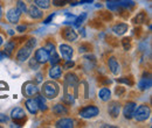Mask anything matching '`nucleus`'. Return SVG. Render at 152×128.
Instances as JSON below:
<instances>
[{"label": "nucleus", "mask_w": 152, "mask_h": 128, "mask_svg": "<svg viewBox=\"0 0 152 128\" xmlns=\"http://www.w3.org/2000/svg\"><path fill=\"white\" fill-rule=\"evenodd\" d=\"M125 92V89L124 88H122V86H118V88H116V90H115V93L118 95V97H121V95H123V93Z\"/></svg>", "instance_id": "ea45409f"}, {"label": "nucleus", "mask_w": 152, "mask_h": 128, "mask_svg": "<svg viewBox=\"0 0 152 128\" xmlns=\"http://www.w3.org/2000/svg\"><path fill=\"white\" fill-rule=\"evenodd\" d=\"M0 127H1V126H0Z\"/></svg>", "instance_id": "603ef678"}, {"label": "nucleus", "mask_w": 152, "mask_h": 128, "mask_svg": "<svg viewBox=\"0 0 152 128\" xmlns=\"http://www.w3.org/2000/svg\"><path fill=\"white\" fill-rule=\"evenodd\" d=\"M26 107H27V110L29 111V113H32V114H37L39 111L38 103H37L35 99H28V100H26Z\"/></svg>", "instance_id": "dca6fc26"}, {"label": "nucleus", "mask_w": 152, "mask_h": 128, "mask_svg": "<svg viewBox=\"0 0 152 128\" xmlns=\"http://www.w3.org/2000/svg\"><path fill=\"white\" fill-rule=\"evenodd\" d=\"M108 65H109L110 71L114 73V74H118V73H119L121 67H119V64H118V62H117V59H116L115 57H110V58L108 59Z\"/></svg>", "instance_id": "4468645a"}, {"label": "nucleus", "mask_w": 152, "mask_h": 128, "mask_svg": "<svg viewBox=\"0 0 152 128\" xmlns=\"http://www.w3.org/2000/svg\"><path fill=\"white\" fill-rule=\"evenodd\" d=\"M53 113L55 115H67L68 114V110L62 104H56V105L53 106Z\"/></svg>", "instance_id": "aec40b11"}, {"label": "nucleus", "mask_w": 152, "mask_h": 128, "mask_svg": "<svg viewBox=\"0 0 152 128\" xmlns=\"http://www.w3.org/2000/svg\"><path fill=\"white\" fill-rule=\"evenodd\" d=\"M137 105L134 103H128L125 106H124V110H123V114H124V118L125 119H132L133 118V113H134V110H136Z\"/></svg>", "instance_id": "9d476101"}, {"label": "nucleus", "mask_w": 152, "mask_h": 128, "mask_svg": "<svg viewBox=\"0 0 152 128\" xmlns=\"http://www.w3.org/2000/svg\"><path fill=\"white\" fill-rule=\"evenodd\" d=\"M14 48H15V43H14L13 41H10V42H7V43L5 44L4 53L7 55V57H11L12 53H13V50H14Z\"/></svg>", "instance_id": "b1692460"}, {"label": "nucleus", "mask_w": 152, "mask_h": 128, "mask_svg": "<svg viewBox=\"0 0 152 128\" xmlns=\"http://www.w3.org/2000/svg\"><path fill=\"white\" fill-rule=\"evenodd\" d=\"M2 18V7H1V5H0V19Z\"/></svg>", "instance_id": "de8ad7c7"}, {"label": "nucleus", "mask_w": 152, "mask_h": 128, "mask_svg": "<svg viewBox=\"0 0 152 128\" xmlns=\"http://www.w3.org/2000/svg\"><path fill=\"white\" fill-rule=\"evenodd\" d=\"M41 80V74H38V82Z\"/></svg>", "instance_id": "8fccbe9b"}, {"label": "nucleus", "mask_w": 152, "mask_h": 128, "mask_svg": "<svg viewBox=\"0 0 152 128\" xmlns=\"http://www.w3.org/2000/svg\"><path fill=\"white\" fill-rule=\"evenodd\" d=\"M98 97H99L101 100L108 101L110 99V97H111V92H110V90L108 88H103V89H101L99 92H98Z\"/></svg>", "instance_id": "4be33fe9"}, {"label": "nucleus", "mask_w": 152, "mask_h": 128, "mask_svg": "<svg viewBox=\"0 0 152 128\" xmlns=\"http://www.w3.org/2000/svg\"><path fill=\"white\" fill-rule=\"evenodd\" d=\"M17 29H18V32L22 33V32H25V30H26V26H19Z\"/></svg>", "instance_id": "a18cd8bd"}, {"label": "nucleus", "mask_w": 152, "mask_h": 128, "mask_svg": "<svg viewBox=\"0 0 152 128\" xmlns=\"http://www.w3.org/2000/svg\"><path fill=\"white\" fill-rule=\"evenodd\" d=\"M87 17H88L87 13H81V14H80L77 18H75V20H74V23H73L74 27H76V28H77V27H81V25L84 22V20L87 19Z\"/></svg>", "instance_id": "a878e982"}, {"label": "nucleus", "mask_w": 152, "mask_h": 128, "mask_svg": "<svg viewBox=\"0 0 152 128\" xmlns=\"http://www.w3.org/2000/svg\"><path fill=\"white\" fill-rule=\"evenodd\" d=\"M58 50H60V54L62 55V57L66 59H70L73 57V48L68 44H60Z\"/></svg>", "instance_id": "1a4fd4ad"}, {"label": "nucleus", "mask_w": 152, "mask_h": 128, "mask_svg": "<svg viewBox=\"0 0 152 128\" xmlns=\"http://www.w3.org/2000/svg\"><path fill=\"white\" fill-rule=\"evenodd\" d=\"M48 61L52 63V65H56L57 63L60 62V57H58L57 53L55 51V49L52 50V51H49V58H48Z\"/></svg>", "instance_id": "bb28decb"}, {"label": "nucleus", "mask_w": 152, "mask_h": 128, "mask_svg": "<svg viewBox=\"0 0 152 128\" xmlns=\"http://www.w3.org/2000/svg\"><path fill=\"white\" fill-rule=\"evenodd\" d=\"M7 90H8V85L4 82H0V97H4L2 92H6Z\"/></svg>", "instance_id": "c9c22d12"}, {"label": "nucleus", "mask_w": 152, "mask_h": 128, "mask_svg": "<svg viewBox=\"0 0 152 128\" xmlns=\"http://www.w3.org/2000/svg\"><path fill=\"white\" fill-rule=\"evenodd\" d=\"M61 34H62V37H63L64 40L70 41V42H74V41H76V38H77V34H76V32L72 27L64 28Z\"/></svg>", "instance_id": "6e6552de"}, {"label": "nucleus", "mask_w": 152, "mask_h": 128, "mask_svg": "<svg viewBox=\"0 0 152 128\" xmlns=\"http://www.w3.org/2000/svg\"><path fill=\"white\" fill-rule=\"evenodd\" d=\"M107 7H108V9H110V11H118V9H119V5H118V1H117V0H114V1H109V0H108Z\"/></svg>", "instance_id": "c756f323"}, {"label": "nucleus", "mask_w": 152, "mask_h": 128, "mask_svg": "<svg viewBox=\"0 0 152 128\" xmlns=\"http://www.w3.org/2000/svg\"><path fill=\"white\" fill-rule=\"evenodd\" d=\"M151 84H152V80L150 77H148V78L143 77V78L140 79V82L138 83V88H139V90L145 91V90H148V89L151 88Z\"/></svg>", "instance_id": "6ab92c4d"}, {"label": "nucleus", "mask_w": 152, "mask_h": 128, "mask_svg": "<svg viewBox=\"0 0 152 128\" xmlns=\"http://www.w3.org/2000/svg\"><path fill=\"white\" fill-rule=\"evenodd\" d=\"M94 2V0H80L77 4H81V5H84V4H91Z\"/></svg>", "instance_id": "c03bdc74"}, {"label": "nucleus", "mask_w": 152, "mask_h": 128, "mask_svg": "<svg viewBox=\"0 0 152 128\" xmlns=\"http://www.w3.org/2000/svg\"><path fill=\"white\" fill-rule=\"evenodd\" d=\"M37 61H38L40 64H43L48 61L49 58V53L47 51L46 48H40L35 51V57H34Z\"/></svg>", "instance_id": "423d86ee"}, {"label": "nucleus", "mask_w": 152, "mask_h": 128, "mask_svg": "<svg viewBox=\"0 0 152 128\" xmlns=\"http://www.w3.org/2000/svg\"><path fill=\"white\" fill-rule=\"evenodd\" d=\"M151 114V110L149 106L146 105H140L138 107H136L134 110V113H133V118L137 120V121H145L146 119H149Z\"/></svg>", "instance_id": "7ed1b4c3"}, {"label": "nucleus", "mask_w": 152, "mask_h": 128, "mask_svg": "<svg viewBox=\"0 0 152 128\" xmlns=\"http://www.w3.org/2000/svg\"><path fill=\"white\" fill-rule=\"evenodd\" d=\"M63 101H64L66 104L70 105V104L74 103V97H73L72 94H67V92H66V94H64V97H63Z\"/></svg>", "instance_id": "72a5a7b5"}, {"label": "nucleus", "mask_w": 152, "mask_h": 128, "mask_svg": "<svg viewBox=\"0 0 152 128\" xmlns=\"http://www.w3.org/2000/svg\"><path fill=\"white\" fill-rule=\"evenodd\" d=\"M25 115L26 114H25L23 110L20 108V107H15L11 112V118L14 119V120H22V119H25Z\"/></svg>", "instance_id": "f3484780"}, {"label": "nucleus", "mask_w": 152, "mask_h": 128, "mask_svg": "<svg viewBox=\"0 0 152 128\" xmlns=\"http://www.w3.org/2000/svg\"><path fill=\"white\" fill-rule=\"evenodd\" d=\"M8 34H10V35H14V32H13L12 29H10V30H8Z\"/></svg>", "instance_id": "09e8293b"}, {"label": "nucleus", "mask_w": 152, "mask_h": 128, "mask_svg": "<svg viewBox=\"0 0 152 128\" xmlns=\"http://www.w3.org/2000/svg\"><path fill=\"white\" fill-rule=\"evenodd\" d=\"M17 8L19 9L21 13H26V12H27V6H26V4H25L23 1H21V0L18 1V4H17Z\"/></svg>", "instance_id": "473e14b6"}, {"label": "nucleus", "mask_w": 152, "mask_h": 128, "mask_svg": "<svg viewBox=\"0 0 152 128\" xmlns=\"http://www.w3.org/2000/svg\"><path fill=\"white\" fill-rule=\"evenodd\" d=\"M57 128H72L74 127V120L70 118H62L55 125Z\"/></svg>", "instance_id": "ddd939ff"}, {"label": "nucleus", "mask_w": 152, "mask_h": 128, "mask_svg": "<svg viewBox=\"0 0 152 128\" xmlns=\"http://www.w3.org/2000/svg\"><path fill=\"white\" fill-rule=\"evenodd\" d=\"M90 46L89 44H82V46H80V48H78V51L80 53H86V51H88V50H90Z\"/></svg>", "instance_id": "4c0bfd02"}, {"label": "nucleus", "mask_w": 152, "mask_h": 128, "mask_svg": "<svg viewBox=\"0 0 152 128\" xmlns=\"http://www.w3.org/2000/svg\"><path fill=\"white\" fill-rule=\"evenodd\" d=\"M122 44H123L124 50H130L131 49V40L129 37H124L122 40Z\"/></svg>", "instance_id": "7c9ffc66"}, {"label": "nucleus", "mask_w": 152, "mask_h": 128, "mask_svg": "<svg viewBox=\"0 0 152 128\" xmlns=\"http://www.w3.org/2000/svg\"><path fill=\"white\" fill-rule=\"evenodd\" d=\"M145 20H146V14H145L144 12H140V13L137 14L136 18L133 19V23H136V25H140V23L145 22Z\"/></svg>", "instance_id": "c85d7f7f"}, {"label": "nucleus", "mask_w": 152, "mask_h": 128, "mask_svg": "<svg viewBox=\"0 0 152 128\" xmlns=\"http://www.w3.org/2000/svg\"><path fill=\"white\" fill-rule=\"evenodd\" d=\"M22 92L27 97H33V95H37L39 93V88L32 82H27L23 84V88H22Z\"/></svg>", "instance_id": "39448f33"}, {"label": "nucleus", "mask_w": 152, "mask_h": 128, "mask_svg": "<svg viewBox=\"0 0 152 128\" xmlns=\"http://www.w3.org/2000/svg\"><path fill=\"white\" fill-rule=\"evenodd\" d=\"M62 74V69L61 67H57V65H53L52 69L49 70V77L53 78V79H57L60 78Z\"/></svg>", "instance_id": "412c9836"}, {"label": "nucleus", "mask_w": 152, "mask_h": 128, "mask_svg": "<svg viewBox=\"0 0 152 128\" xmlns=\"http://www.w3.org/2000/svg\"><path fill=\"white\" fill-rule=\"evenodd\" d=\"M119 111H121V105L117 101H111L108 106V112L113 118H117L119 115Z\"/></svg>", "instance_id": "f8f14e48"}, {"label": "nucleus", "mask_w": 152, "mask_h": 128, "mask_svg": "<svg viewBox=\"0 0 152 128\" xmlns=\"http://www.w3.org/2000/svg\"><path fill=\"white\" fill-rule=\"evenodd\" d=\"M2 41H4V40H2V37L0 36V46H1V44H2Z\"/></svg>", "instance_id": "3c124183"}, {"label": "nucleus", "mask_w": 152, "mask_h": 128, "mask_svg": "<svg viewBox=\"0 0 152 128\" xmlns=\"http://www.w3.org/2000/svg\"><path fill=\"white\" fill-rule=\"evenodd\" d=\"M7 57V55L4 53V51H0V61H2V59H5Z\"/></svg>", "instance_id": "49530a36"}, {"label": "nucleus", "mask_w": 152, "mask_h": 128, "mask_svg": "<svg viewBox=\"0 0 152 128\" xmlns=\"http://www.w3.org/2000/svg\"><path fill=\"white\" fill-rule=\"evenodd\" d=\"M118 5H119V9H128V8H132L134 6V2L132 0H117Z\"/></svg>", "instance_id": "5701e85b"}, {"label": "nucleus", "mask_w": 152, "mask_h": 128, "mask_svg": "<svg viewBox=\"0 0 152 128\" xmlns=\"http://www.w3.org/2000/svg\"><path fill=\"white\" fill-rule=\"evenodd\" d=\"M46 49H47V51L49 53V51L54 50V49H55V47H54V44H52V43H48V44H47V47H46Z\"/></svg>", "instance_id": "37998d69"}, {"label": "nucleus", "mask_w": 152, "mask_h": 128, "mask_svg": "<svg viewBox=\"0 0 152 128\" xmlns=\"http://www.w3.org/2000/svg\"><path fill=\"white\" fill-rule=\"evenodd\" d=\"M20 15H21V12H20L18 8H11L7 14H6V18L7 20L11 22V23H17L19 22Z\"/></svg>", "instance_id": "0eeeda50"}, {"label": "nucleus", "mask_w": 152, "mask_h": 128, "mask_svg": "<svg viewBox=\"0 0 152 128\" xmlns=\"http://www.w3.org/2000/svg\"><path fill=\"white\" fill-rule=\"evenodd\" d=\"M66 83L70 86V88H75L78 84V78L74 73H67L66 74Z\"/></svg>", "instance_id": "a211bd4d"}, {"label": "nucleus", "mask_w": 152, "mask_h": 128, "mask_svg": "<svg viewBox=\"0 0 152 128\" xmlns=\"http://www.w3.org/2000/svg\"><path fill=\"white\" fill-rule=\"evenodd\" d=\"M35 46H37V40L35 38H29L27 41V43L25 44V47H22L18 51L17 58L19 59L20 62H25L26 59H28L31 54H32V50L34 49Z\"/></svg>", "instance_id": "f257e3e1"}, {"label": "nucleus", "mask_w": 152, "mask_h": 128, "mask_svg": "<svg viewBox=\"0 0 152 128\" xmlns=\"http://www.w3.org/2000/svg\"><path fill=\"white\" fill-rule=\"evenodd\" d=\"M34 1L39 8H42V9H47L50 6V0H34Z\"/></svg>", "instance_id": "cd10ccee"}, {"label": "nucleus", "mask_w": 152, "mask_h": 128, "mask_svg": "<svg viewBox=\"0 0 152 128\" xmlns=\"http://www.w3.org/2000/svg\"><path fill=\"white\" fill-rule=\"evenodd\" d=\"M54 17H55V13L50 14V15H49L48 18H47L46 20H45V21H43V23H45V25H48V23H49V22H50V21H52V20L54 19Z\"/></svg>", "instance_id": "a19ab883"}, {"label": "nucleus", "mask_w": 152, "mask_h": 128, "mask_svg": "<svg viewBox=\"0 0 152 128\" xmlns=\"http://www.w3.org/2000/svg\"><path fill=\"white\" fill-rule=\"evenodd\" d=\"M37 103H38L39 110L41 111H46L48 107H47V104H46V99L43 98V95H40V94H37V98H35Z\"/></svg>", "instance_id": "393cba45"}, {"label": "nucleus", "mask_w": 152, "mask_h": 128, "mask_svg": "<svg viewBox=\"0 0 152 128\" xmlns=\"http://www.w3.org/2000/svg\"><path fill=\"white\" fill-rule=\"evenodd\" d=\"M128 29H129V27H128L126 23H118V25H115L114 27H113V32L116 35H118V36L125 34L128 32Z\"/></svg>", "instance_id": "2eb2a0df"}, {"label": "nucleus", "mask_w": 152, "mask_h": 128, "mask_svg": "<svg viewBox=\"0 0 152 128\" xmlns=\"http://www.w3.org/2000/svg\"><path fill=\"white\" fill-rule=\"evenodd\" d=\"M29 67H31L33 70H37V69H39V67H40V63H39L35 58H32V59L29 61Z\"/></svg>", "instance_id": "f704fd0d"}, {"label": "nucleus", "mask_w": 152, "mask_h": 128, "mask_svg": "<svg viewBox=\"0 0 152 128\" xmlns=\"http://www.w3.org/2000/svg\"><path fill=\"white\" fill-rule=\"evenodd\" d=\"M74 65H75V63H74L72 59H67V62L64 63L63 67H64V69H72Z\"/></svg>", "instance_id": "58836bf2"}, {"label": "nucleus", "mask_w": 152, "mask_h": 128, "mask_svg": "<svg viewBox=\"0 0 152 128\" xmlns=\"http://www.w3.org/2000/svg\"><path fill=\"white\" fill-rule=\"evenodd\" d=\"M98 113H99L98 107H96L94 105H89L80 111V116L83 119H91V118H95L96 115H98Z\"/></svg>", "instance_id": "20e7f679"}, {"label": "nucleus", "mask_w": 152, "mask_h": 128, "mask_svg": "<svg viewBox=\"0 0 152 128\" xmlns=\"http://www.w3.org/2000/svg\"><path fill=\"white\" fill-rule=\"evenodd\" d=\"M117 82H118V83H124V84H126V85H129V86H132L133 85L132 79H131V78H128V77H122V78L117 79Z\"/></svg>", "instance_id": "2f4dec72"}, {"label": "nucleus", "mask_w": 152, "mask_h": 128, "mask_svg": "<svg viewBox=\"0 0 152 128\" xmlns=\"http://www.w3.org/2000/svg\"><path fill=\"white\" fill-rule=\"evenodd\" d=\"M27 12L29 13V17L34 20H38V19H41L43 13L41 12V9L39 8L37 5H32L29 8H27Z\"/></svg>", "instance_id": "9b49d317"}, {"label": "nucleus", "mask_w": 152, "mask_h": 128, "mask_svg": "<svg viewBox=\"0 0 152 128\" xmlns=\"http://www.w3.org/2000/svg\"><path fill=\"white\" fill-rule=\"evenodd\" d=\"M6 121H8V116H6L5 114L0 113V122H6Z\"/></svg>", "instance_id": "79ce46f5"}, {"label": "nucleus", "mask_w": 152, "mask_h": 128, "mask_svg": "<svg viewBox=\"0 0 152 128\" xmlns=\"http://www.w3.org/2000/svg\"><path fill=\"white\" fill-rule=\"evenodd\" d=\"M69 0H53V5L56 6V7H62L64 6Z\"/></svg>", "instance_id": "e433bc0d"}, {"label": "nucleus", "mask_w": 152, "mask_h": 128, "mask_svg": "<svg viewBox=\"0 0 152 128\" xmlns=\"http://www.w3.org/2000/svg\"><path fill=\"white\" fill-rule=\"evenodd\" d=\"M58 92H60V88H58V84H56L55 82L49 80V82L43 83L42 93H43V95H45L46 98H48V99H54V98L57 97Z\"/></svg>", "instance_id": "f03ea898"}]
</instances>
